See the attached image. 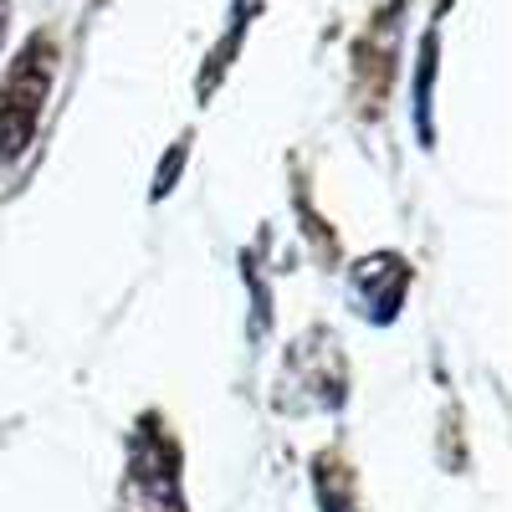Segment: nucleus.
Masks as SVG:
<instances>
[{
  "mask_svg": "<svg viewBox=\"0 0 512 512\" xmlns=\"http://www.w3.org/2000/svg\"><path fill=\"white\" fill-rule=\"evenodd\" d=\"M52 82H57V36L31 31L21 52L6 62V72H0V164H11L31 149L52 98Z\"/></svg>",
  "mask_w": 512,
  "mask_h": 512,
  "instance_id": "nucleus-1",
  "label": "nucleus"
},
{
  "mask_svg": "<svg viewBox=\"0 0 512 512\" xmlns=\"http://www.w3.org/2000/svg\"><path fill=\"white\" fill-rule=\"evenodd\" d=\"M359 82L374 72V82L364 88V108H384V93H390V82H395V16H379V26H369V36L359 41Z\"/></svg>",
  "mask_w": 512,
  "mask_h": 512,
  "instance_id": "nucleus-2",
  "label": "nucleus"
},
{
  "mask_svg": "<svg viewBox=\"0 0 512 512\" xmlns=\"http://www.w3.org/2000/svg\"><path fill=\"white\" fill-rule=\"evenodd\" d=\"M6 26H11V0H0V47H6Z\"/></svg>",
  "mask_w": 512,
  "mask_h": 512,
  "instance_id": "nucleus-3",
  "label": "nucleus"
}]
</instances>
